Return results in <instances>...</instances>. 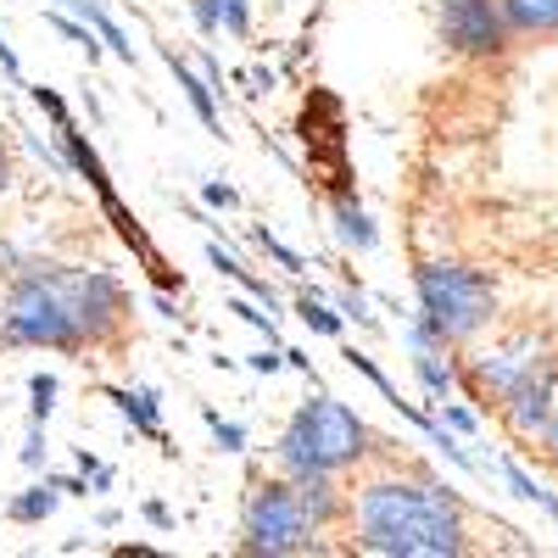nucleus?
Instances as JSON below:
<instances>
[{"mask_svg": "<svg viewBox=\"0 0 558 558\" xmlns=\"http://www.w3.org/2000/svg\"><path fill=\"white\" fill-rule=\"evenodd\" d=\"M352 542L380 558H458L463 514L436 481H368L352 502Z\"/></svg>", "mask_w": 558, "mask_h": 558, "instance_id": "nucleus-1", "label": "nucleus"}, {"mask_svg": "<svg viewBox=\"0 0 558 558\" xmlns=\"http://www.w3.org/2000/svg\"><path fill=\"white\" fill-rule=\"evenodd\" d=\"M0 341L7 347H51L84 352L89 336L68 302V268L57 263H23L12 274V291L0 302Z\"/></svg>", "mask_w": 558, "mask_h": 558, "instance_id": "nucleus-2", "label": "nucleus"}, {"mask_svg": "<svg viewBox=\"0 0 558 558\" xmlns=\"http://www.w3.org/2000/svg\"><path fill=\"white\" fill-rule=\"evenodd\" d=\"M357 458H368V425L336 397H313L302 402L286 430H279V447H274V463L286 475H336V470H352Z\"/></svg>", "mask_w": 558, "mask_h": 558, "instance_id": "nucleus-3", "label": "nucleus"}, {"mask_svg": "<svg viewBox=\"0 0 558 558\" xmlns=\"http://www.w3.org/2000/svg\"><path fill=\"white\" fill-rule=\"evenodd\" d=\"M413 291H418V318H425L441 341H470L497 313L492 279L470 263H447V257L425 263L413 274Z\"/></svg>", "mask_w": 558, "mask_h": 558, "instance_id": "nucleus-4", "label": "nucleus"}, {"mask_svg": "<svg viewBox=\"0 0 558 558\" xmlns=\"http://www.w3.org/2000/svg\"><path fill=\"white\" fill-rule=\"evenodd\" d=\"M318 547V525L302 514L296 486L291 481H257L241 514V553L257 558H291V553H313Z\"/></svg>", "mask_w": 558, "mask_h": 558, "instance_id": "nucleus-5", "label": "nucleus"}, {"mask_svg": "<svg viewBox=\"0 0 558 558\" xmlns=\"http://www.w3.org/2000/svg\"><path fill=\"white\" fill-rule=\"evenodd\" d=\"M542 347H536V336H514V341H502V347H492V352H481V357H470V368H463V380L475 386V397H486V402H508L525 380H536L542 375Z\"/></svg>", "mask_w": 558, "mask_h": 558, "instance_id": "nucleus-6", "label": "nucleus"}, {"mask_svg": "<svg viewBox=\"0 0 558 558\" xmlns=\"http://www.w3.org/2000/svg\"><path fill=\"white\" fill-rule=\"evenodd\" d=\"M68 302L84 324L89 341H107L123 330V313H129V291L107 268H68Z\"/></svg>", "mask_w": 558, "mask_h": 558, "instance_id": "nucleus-7", "label": "nucleus"}, {"mask_svg": "<svg viewBox=\"0 0 558 558\" xmlns=\"http://www.w3.org/2000/svg\"><path fill=\"white\" fill-rule=\"evenodd\" d=\"M441 34L463 57H497L508 39V23H502L497 0H441Z\"/></svg>", "mask_w": 558, "mask_h": 558, "instance_id": "nucleus-8", "label": "nucleus"}, {"mask_svg": "<svg viewBox=\"0 0 558 558\" xmlns=\"http://www.w3.org/2000/svg\"><path fill=\"white\" fill-rule=\"evenodd\" d=\"M502 413H508V425H514L520 436H542L547 413H553V368H542L536 380H525L514 397L502 402Z\"/></svg>", "mask_w": 558, "mask_h": 558, "instance_id": "nucleus-9", "label": "nucleus"}, {"mask_svg": "<svg viewBox=\"0 0 558 558\" xmlns=\"http://www.w3.org/2000/svg\"><path fill=\"white\" fill-rule=\"evenodd\" d=\"M107 402H118V413H123L146 441H157V447L168 441V430H162V402H157L151 386H107Z\"/></svg>", "mask_w": 558, "mask_h": 558, "instance_id": "nucleus-10", "label": "nucleus"}, {"mask_svg": "<svg viewBox=\"0 0 558 558\" xmlns=\"http://www.w3.org/2000/svg\"><path fill=\"white\" fill-rule=\"evenodd\" d=\"M286 481L296 486V502H302V514H307V520H313L318 531H324V525H336V520L347 514V497L336 492V481L324 475V470H318V475H286Z\"/></svg>", "mask_w": 558, "mask_h": 558, "instance_id": "nucleus-11", "label": "nucleus"}, {"mask_svg": "<svg viewBox=\"0 0 558 558\" xmlns=\"http://www.w3.org/2000/svg\"><path fill=\"white\" fill-rule=\"evenodd\" d=\"M162 62H168V73L179 78V89H184V101H191V112H196V118H202V123L218 134V129H223V118H218V89H213V84H207V78H202L191 62H179L173 51H168Z\"/></svg>", "mask_w": 558, "mask_h": 558, "instance_id": "nucleus-12", "label": "nucleus"}, {"mask_svg": "<svg viewBox=\"0 0 558 558\" xmlns=\"http://www.w3.org/2000/svg\"><path fill=\"white\" fill-rule=\"evenodd\" d=\"M57 140H62V151H68V168L78 173V179H89V191L96 196H112V179H107V162L96 157V146L68 123V129H57Z\"/></svg>", "mask_w": 558, "mask_h": 558, "instance_id": "nucleus-13", "label": "nucleus"}, {"mask_svg": "<svg viewBox=\"0 0 558 558\" xmlns=\"http://www.w3.org/2000/svg\"><path fill=\"white\" fill-rule=\"evenodd\" d=\"M62 7L78 17V23H89V28H96V39L107 45V51L112 57H123V62H134V45H129V34L118 28V17L101 7V0H62Z\"/></svg>", "mask_w": 558, "mask_h": 558, "instance_id": "nucleus-14", "label": "nucleus"}, {"mask_svg": "<svg viewBox=\"0 0 558 558\" xmlns=\"http://www.w3.org/2000/svg\"><path fill=\"white\" fill-rule=\"evenodd\" d=\"M330 213H336V235H341V246H352V252H375V223H368V213L347 196V191H336L330 196Z\"/></svg>", "mask_w": 558, "mask_h": 558, "instance_id": "nucleus-15", "label": "nucleus"}, {"mask_svg": "<svg viewBox=\"0 0 558 558\" xmlns=\"http://www.w3.org/2000/svg\"><path fill=\"white\" fill-rule=\"evenodd\" d=\"M57 502H62V492H57L51 481L23 486V492L7 502V520H17V525H39V520H51V514H57Z\"/></svg>", "mask_w": 558, "mask_h": 558, "instance_id": "nucleus-16", "label": "nucleus"}, {"mask_svg": "<svg viewBox=\"0 0 558 558\" xmlns=\"http://www.w3.org/2000/svg\"><path fill=\"white\" fill-rule=\"evenodd\" d=\"M207 263H213L218 274H229V279H235V286H241L246 296H257V302H263V307L274 313V291H268V279H257V274H252V268H246V263H241L235 252H223L218 241H207Z\"/></svg>", "mask_w": 558, "mask_h": 558, "instance_id": "nucleus-17", "label": "nucleus"}, {"mask_svg": "<svg viewBox=\"0 0 558 558\" xmlns=\"http://www.w3.org/2000/svg\"><path fill=\"white\" fill-rule=\"evenodd\" d=\"M508 28H542L558 34V0H497Z\"/></svg>", "mask_w": 558, "mask_h": 558, "instance_id": "nucleus-18", "label": "nucleus"}, {"mask_svg": "<svg viewBox=\"0 0 558 558\" xmlns=\"http://www.w3.org/2000/svg\"><path fill=\"white\" fill-rule=\"evenodd\" d=\"M296 318L307 324L313 336H341V313H336L330 302H318L313 291H302V296H296Z\"/></svg>", "mask_w": 558, "mask_h": 558, "instance_id": "nucleus-19", "label": "nucleus"}, {"mask_svg": "<svg viewBox=\"0 0 558 558\" xmlns=\"http://www.w3.org/2000/svg\"><path fill=\"white\" fill-rule=\"evenodd\" d=\"M57 375H51V368H39V375H28V418H39V425H45V418H51L57 413Z\"/></svg>", "mask_w": 558, "mask_h": 558, "instance_id": "nucleus-20", "label": "nucleus"}, {"mask_svg": "<svg viewBox=\"0 0 558 558\" xmlns=\"http://www.w3.org/2000/svg\"><path fill=\"white\" fill-rule=\"evenodd\" d=\"M51 28H57V34H68V39L78 45V51H89V62L101 57V39H96V28H89V23H78L73 12H51Z\"/></svg>", "mask_w": 558, "mask_h": 558, "instance_id": "nucleus-21", "label": "nucleus"}, {"mask_svg": "<svg viewBox=\"0 0 558 558\" xmlns=\"http://www.w3.org/2000/svg\"><path fill=\"white\" fill-rule=\"evenodd\" d=\"M502 481H508V486H514L520 497H531V502H542V508H553V514H558V497H553V492H547L542 481H531V475L520 470V463H514V458H508V463H502Z\"/></svg>", "mask_w": 558, "mask_h": 558, "instance_id": "nucleus-22", "label": "nucleus"}, {"mask_svg": "<svg viewBox=\"0 0 558 558\" xmlns=\"http://www.w3.org/2000/svg\"><path fill=\"white\" fill-rule=\"evenodd\" d=\"M23 89H28V101H34V107H39L45 118H51V129H68V123H73V112H68V101L57 96V89H51V84H23Z\"/></svg>", "mask_w": 558, "mask_h": 558, "instance_id": "nucleus-23", "label": "nucleus"}, {"mask_svg": "<svg viewBox=\"0 0 558 558\" xmlns=\"http://www.w3.org/2000/svg\"><path fill=\"white\" fill-rule=\"evenodd\" d=\"M202 418H207V430H213V441H218L223 452H246V425H235V418H223V413H213V408H202Z\"/></svg>", "mask_w": 558, "mask_h": 558, "instance_id": "nucleus-24", "label": "nucleus"}, {"mask_svg": "<svg viewBox=\"0 0 558 558\" xmlns=\"http://www.w3.org/2000/svg\"><path fill=\"white\" fill-rule=\"evenodd\" d=\"M252 241H257V252H263V257H274L286 274H302V268H307V263H302V252H291L279 235H268V229H252Z\"/></svg>", "mask_w": 558, "mask_h": 558, "instance_id": "nucleus-25", "label": "nucleus"}, {"mask_svg": "<svg viewBox=\"0 0 558 558\" xmlns=\"http://www.w3.org/2000/svg\"><path fill=\"white\" fill-rule=\"evenodd\" d=\"M218 28L246 39L252 34V7H246V0H218Z\"/></svg>", "mask_w": 558, "mask_h": 558, "instance_id": "nucleus-26", "label": "nucleus"}, {"mask_svg": "<svg viewBox=\"0 0 558 558\" xmlns=\"http://www.w3.org/2000/svg\"><path fill=\"white\" fill-rule=\"evenodd\" d=\"M23 470H45V458H51V441H45V425L39 418H28V436H23Z\"/></svg>", "mask_w": 558, "mask_h": 558, "instance_id": "nucleus-27", "label": "nucleus"}, {"mask_svg": "<svg viewBox=\"0 0 558 558\" xmlns=\"http://www.w3.org/2000/svg\"><path fill=\"white\" fill-rule=\"evenodd\" d=\"M78 470H84V481L96 486V492H112V481H118V475H112V463H101L89 447H78Z\"/></svg>", "mask_w": 558, "mask_h": 558, "instance_id": "nucleus-28", "label": "nucleus"}, {"mask_svg": "<svg viewBox=\"0 0 558 558\" xmlns=\"http://www.w3.org/2000/svg\"><path fill=\"white\" fill-rule=\"evenodd\" d=\"M229 313H241V318L252 324V330H263V336H268V347H274V313H263V307H257V296H235V302H229Z\"/></svg>", "mask_w": 558, "mask_h": 558, "instance_id": "nucleus-29", "label": "nucleus"}, {"mask_svg": "<svg viewBox=\"0 0 558 558\" xmlns=\"http://www.w3.org/2000/svg\"><path fill=\"white\" fill-rule=\"evenodd\" d=\"M202 202L218 207V213H235V207H241V191H235V184H218V179H213V184H202Z\"/></svg>", "mask_w": 558, "mask_h": 558, "instance_id": "nucleus-30", "label": "nucleus"}, {"mask_svg": "<svg viewBox=\"0 0 558 558\" xmlns=\"http://www.w3.org/2000/svg\"><path fill=\"white\" fill-rule=\"evenodd\" d=\"M336 302H341V318H357V324H375V313H368V302H363L357 291H341Z\"/></svg>", "mask_w": 558, "mask_h": 558, "instance_id": "nucleus-31", "label": "nucleus"}, {"mask_svg": "<svg viewBox=\"0 0 558 558\" xmlns=\"http://www.w3.org/2000/svg\"><path fill=\"white\" fill-rule=\"evenodd\" d=\"M191 17L202 34H218V0H191Z\"/></svg>", "mask_w": 558, "mask_h": 558, "instance_id": "nucleus-32", "label": "nucleus"}, {"mask_svg": "<svg viewBox=\"0 0 558 558\" xmlns=\"http://www.w3.org/2000/svg\"><path fill=\"white\" fill-rule=\"evenodd\" d=\"M0 73H7L12 84H23V62H17V51L7 45V34H0Z\"/></svg>", "mask_w": 558, "mask_h": 558, "instance_id": "nucleus-33", "label": "nucleus"}, {"mask_svg": "<svg viewBox=\"0 0 558 558\" xmlns=\"http://www.w3.org/2000/svg\"><path fill=\"white\" fill-rule=\"evenodd\" d=\"M45 481H51L62 497H89V481H78V475H45Z\"/></svg>", "mask_w": 558, "mask_h": 558, "instance_id": "nucleus-34", "label": "nucleus"}, {"mask_svg": "<svg viewBox=\"0 0 558 558\" xmlns=\"http://www.w3.org/2000/svg\"><path fill=\"white\" fill-rule=\"evenodd\" d=\"M441 418H447V430H475V413H463L452 402H441Z\"/></svg>", "mask_w": 558, "mask_h": 558, "instance_id": "nucleus-35", "label": "nucleus"}, {"mask_svg": "<svg viewBox=\"0 0 558 558\" xmlns=\"http://www.w3.org/2000/svg\"><path fill=\"white\" fill-rule=\"evenodd\" d=\"M286 368V352H257L252 357V375H279Z\"/></svg>", "mask_w": 558, "mask_h": 558, "instance_id": "nucleus-36", "label": "nucleus"}, {"mask_svg": "<svg viewBox=\"0 0 558 558\" xmlns=\"http://www.w3.org/2000/svg\"><path fill=\"white\" fill-rule=\"evenodd\" d=\"M542 441H547V452L558 458V402H553V413H547V425H542Z\"/></svg>", "mask_w": 558, "mask_h": 558, "instance_id": "nucleus-37", "label": "nucleus"}, {"mask_svg": "<svg viewBox=\"0 0 558 558\" xmlns=\"http://www.w3.org/2000/svg\"><path fill=\"white\" fill-rule=\"evenodd\" d=\"M146 520H151V525H162V531H168V525H173V514H168V508H162V502H157V497H151V502H146Z\"/></svg>", "mask_w": 558, "mask_h": 558, "instance_id": "nucleus-38", "label": "nucleus"}, {"mask_svg": "<svg viewBox=\"0 0 558 558\" xmlns=\"http://www.w3.org/2000/svg\"><path fill=\"white\" fill-rule=\"evenodd\" d=\"M0 191H7V162H0Z\"/></svg>", "mask_w": 558, "mask_h": 558, "instance_id": "nucleus-39", "label": "nucleus"}]
</instances>
